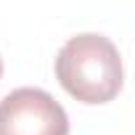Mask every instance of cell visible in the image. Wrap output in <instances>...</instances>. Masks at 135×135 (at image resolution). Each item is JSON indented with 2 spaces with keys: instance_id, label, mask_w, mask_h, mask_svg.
Segmentation results:
<instances>
[{
  "instance_id": "6da1fadb",
  "label": "cell",
  "mask_w": 135,
  "mask_h": 135,
  "mask_svg": "<svg viewBox=\"0 0 135 135\" xmlns=\"http://www.w3.org/2000/svg\"><path fill=\"white\" fill-rule=\"evenodd\" d=\"M56 77L80 103H109L122 90L119 50L103 35H77L58 50Z\"/></svg>"
},
{
  "instance_id": "7a4b0ae2",
  "label": "cell",
  "mask_w": 135,
  "mask_h": 135,
  "mask_svg": "<svg viewBox=\"0 0 135 135\" xmlns=\"http://www.w3.org/2000/svg\"><path fill=\"white\" fill-rule=\"evenodd\" d=\"M0 135H69V117L50 93L19 88L0 101Z\"/></svg>"
},
{
  "instance_id": "3957f363",
  "label": "cell",
  "mask_w": 135,
  "mask_h": 135,
  "mask_svg": "<svg viewBox=\"0 0 135 135\" xmlns=\"http://www.w3.org/2000/svg\"><path fill=\"white\" fill-rule=\"evenodd\" d=\"M0 77H3V58H0Z\"/></svg>"
}]
</instances>
